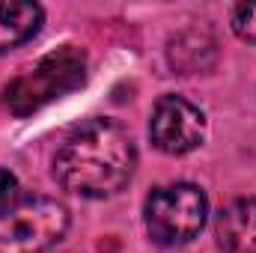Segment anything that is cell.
<instances>
[{
	"label": "cell",
	"mask_w": 256,
	"mask_h": 253,
	"mask_svg": "<svg viewBox=\"0 0 256 253\" xmlns=\"http://www.w3.org/2000/svg\"><path fill=\"white\" fill-rule=\"evenodd\" d=\"M137 164L134 143L114 120H90L74 128L54 155V176L72 194L102 200L128 185Z\"/></svg>",
	"instance_id": "cell-1"
},
{
	"label": "cell",
	"mask_w": 256,
	"mask_h": 253,
	"mask_svg": "<svg viewBox=\"0 0 256 253\" xmlns=\"http://www.w3.org/2000/svg\"><path fill=\"white\" fill-rule=\"evenodd\" d=\"M68 230L63 202L33 196L0 212V253H45Z\"/></svg>",
	"instance_id": "cell-2"
},
{
	"label": "cell",
	"mask_w": 256,
	"mask_h": 253,
	"mask_svg": "<svg viewBox=\"0 0 256 253\" xmlns=\"http://www.w3.org/2000/svg\"><path fill=\"white\" fill-rule=\"evenodd\" d=\"M86 78V60L78 48H60L48 57H42L36 68H30L27 74H21L9 90H6V102L12 108V114L27 116L39 108H45L48 102L60 98L66 92L78 90Z\"/></svg>",
	"instance_id": "cell-3"
},
{
	"label": "cell",
	"mask_w": 256,
	"mask_h": 253,
	"mask_svg": "<svg viewBox=\"0 0 256 253\" xmlns=\"http://www.w3.org/2000/svg\"><path fill=\"white\" fill-rule=\"evenodd\" d=\"M206 194L185 182L155 188L146 200V230L164 248L188 244L191 238H196L206 226Z\"/></svg>",
	"instance_id": "cell-4"
},
{
	"label": "cell",
	"mask_w": 256,
	"mask_h": 253,
	"mask_svg": "<svg viewBox=\"0 0 256 253\" xmlns=\"http://www.w3.org/2000/svg\"><path fill=\"white\" fill-rule=\"evenodd\" d=\"M149 137H152L155 149H161L167 155L194 152L206 140V116L191 102H185L179 96H164L152 108Z\"/></svg>",
	"instance_id": "cell-5"
},
{
	"label": "cell",
	"mask_w": 256,
	"mask_h": 253,
	"mask_svg": "<svg viewBox=\"0 0 256 253\" xmlns=\"http://www.w3.org/2000/svg\"><path fill=\"white\" fill-rule=\"evenodd\" d=\"M220 253H256V200L242 196L220 208L214 220Z\"/></svg>",
	"instance_id": "cell-6"
},
{
	"label": "cell",
	"mask_w": 256,
	"mask_h": 253,
	"mask_svg": "<svg viewBox=\"0 0 256 253\" xmlns=\"http://www.w3.org/2000/svg\"><path fill=\"white\" fill-rule=\"evenodd\" d=\"M42 27V6L21 0H0V51H12L33 39Z\"/></svg>",
	"instance_id": "cell-7"
},
{
	"label": "cell",
	"mask_w": 256,
	"mask_h": 253,
	"mask_svg": "<svg viewBox=\"0 0 256 253\" xmlns=\"http://www.w3.org/2000/svg\"><path fill=\"white\" fill-rule=\"evenodd\" d=\"M232 30L238 39L256 45V3H242L232 12Z\"/></svg>",
	"instance_id": "cell-8"
},
{
	"label": "cell",
	"mask_w": 256,
	"mask_h": 253,
	"mask_svg": "<svg viewBox=\"0 0 256 253\" xmlns=\"http://www.w3.org/2000/svg\"><path fill=\"white\" fill-rule=\"evenodd\" d=\"M15 196H18V182H15V176L0 167V212H6L9 206H15Z\"/></svg>",
	"instance_id": "cell-9"
}]
</instances>
